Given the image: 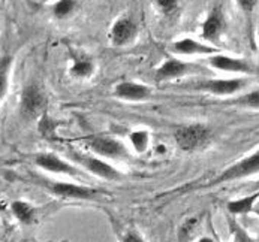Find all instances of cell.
<instances>
[{
    "mask_svg": "<svg viewBox=\"0 0 259 242\" xmlns=\"http://www.w3.org/2000/svg\"><path fill=\"white\" fill-rule=\"evenodd\" d=\"M238 104L246 105V106H252V108H259V90H255L243 98L238 99Z\"/></svg>",
    "mask_w": 259,
    "mask_h": 242,
    "instance_id": "603a6c76",
    "label": "cell"
},
{
    "mask_svg": "<svg viewBox=\"0 0 259 242\" xmlns=\"http://www.w3.org/2000/svg\"><path fill=\"white\" fill-rule=\"evenodd\" d=\"M174 51L179 53V54H213V53H219L214 46H210V45H205V43H201L195 39H190V37H186L182 40H177L174 43Z\"/></svg>",
    "mask_w": 259,
    "mask_h": 242,
    "instance_id": "7c38bea8",
    "label": "cell"
},
{
    "mask_svg": "<svg viewBox=\"0 0 259 242\" xmlns=\"http://www.w3.org/2000/svg\"><path fill=\"white\" fill-rule=\"evenodd\" d=\"M156 5L163 12H171L172 9L177 8V2L176 0H159V2H156Z\"/></svg>",
    "mask_w": 259,
    "mask_h": 242,
    "instance_id": "cb8c5ba5",
    "label": "cell"
},
{
    "mask_svg": "<svg viewBox=\"0 0 259 242\" xmlns=\"http://www.w3.org/2000/svg\"><path fill=\"white\" fill-rule=\"evenodd\" d=\"M198 242H216L214 239H211V238H208V236H204V238H201Z\"/></svg>",
    "mask_w": 259,
    "mask_h": 242,
    "instance_id": "4316f807",
    "label": "cell"
},
{
    "mask_svg": "<svg viewBox=\"0 0 259 242\" xmlns=\"http://www.w3.org/2000/svg\"><path fill=\"white\" fill-rule=\"evenodd\" d=\"M21 105H23V111L26 114H29L32 117H36V115L44 112L47 101H45V96L39 91V88H36V87H27L23 91Z\"/></svg>",
    "mask_w": 259,
    "mask_h": 242,
    "instance_id": "9c48e42d",
    "label": "cell"
},
{
    "mask_svg": "<svg viewBox=\"0 0 259 242\" xmlns=\"http://www.w3.org/2000/svg\"><path fill=\"white\" fill-rule=\"evenodd\" d=\"M208 62L213 68L225 70V72H235V73H253V72H256L250 63H247L244 60L232 59L228 56H222V54L211 56Z\"/></svg>",
    "mask_w": 259,
    "mask_h": 242,
    "instance_id": "8992f818",
    "label": "cell"
},
{
    "mask_svg": "<svg viewBox=\"0 0 259 242\" xmlns=\"http://www.w3.org/2000/svg\"><path fill=\"white\" fill-rule=\"evenodd\" d=\"M56 127H57V123L53 118H50L47 114H44L40 121H39V132H40V135L44 138H54L56 136Z\"/></svg>",
    "mask_w": 259,
    "mask_h": 242,
    "instance_id": "ac0fdd59",
    "label": "cell"
},
{
    "mask_svg": "<svg viewBox=\"0 0 259 242\" xmlns=\"http://www.w3.org/2000/svg\"><path fill=\"white\" fill-rule=\"evenodd\" d=\"M11 209L14 212V215L17 217V220H20L21 223L24 224H32L36 218V212L32 205H29L27 202H23V201H15L12 202Z\"/></svg>",
    "mask_w": 259,
    "mask_h": 242,
    "instance_id": "2e32d148",
    "label": "cell"
},
{
    "mask_svg": "<svg viewBox=\"0 0 259 242\" xmlns=\"http://www.w3.org/2000/svg\"><path fill=\"white\" fill-rule=\"evenodd\" d=\"M246 85V79H207L202 81L196 85L198 90L208 91L211 94L218 96H226V94H234L240 91Z\"/></svg>",
    "mask_w": 259,
    "mask_h": 242,
    "instance_id": "277c9868",
    "label": "cell"
},
{
    "mask_svg": "<svg viewBox=\"0 0 259 242\" xmlns=\"http://www.w3.org/2000/svg\"><path fill=\"white\" fill-rule=\"evenodd\" d=\"M75 159L93 175L96 176H101L104 179H108V181H115L120 178V173L117 172L115 168H112L111 165L96 159V157H89V156H75Z\"/></svg>",
    "mask_w": 259,
    "mask_h": 242,
    "instance_id": "5b68a950",
    "label": "cell"
},
{
    "mask_svg": "<svg viewBox=\"0 0 259 242\" xmlns=\"http://www.w3.org/2000/svg\"><path fill=\"white\" fill-rule=\"evenodd\" d=\"M89 148L95 151L96 154L108 157V159L127 157V150L124 148V145L108 136H96V138L89 139Z\"/></svg>",
    "mask_w": 259,
    "mask_h": 242,
    "instance_id": "3957f363",
    "label": "cell"
},
{
    "mask_svg": "<svg viewBox=\"0 0 259 242\" xmlns=\"http://www.w3.org/2000/svg\"><path fill=\"white\" fill-rule=\"evenodd\" d=\"M12 59L9 56L0 59V99L3 98V94L6 93V87H8V73L11 68Z\"/></svg>",
    "mask_w": 259,
    "mask_h": 242,
    "instance_id": "d6986e66",
    "label": "cell"
},
{
    "mask_svg": "<svg viewBox=\"0 0 259 242\" xmlns=\"http://www.w3.org/2000/svg\"><path fill=\"white\" fill-rule=\"evenodd\" d=\"M259 199V191L253 193V195H249V196H244L241 199H237V201H231L228 204V211L231 214H249L252 211H255V205Z\"/></svg>",
    "mask_w": 259,
    "mask_h": 242,
    "instance_id": "9a60e30c",
    "label": "cell"
},
{
    "mask_svg": "<svg viewBox=\"0 0 259 242\" xmlns=\"http://www.w3.org/2000/svg\"><path fill=\"white\" fill-rule=\"evenodd\" d=\"M189 70V63H185L182 60L177 59H169L166 60L159 69L156 70V76L159 79H172V78H179L187 73Z\"/></svg>",
    "mask_w": 259,
    "mask_h": 242,
    "instance_id": "4fadbf2b",
    "label": "cell"
},
{
    "mask_svg": "<svg viewBox=\"0 0 259 242\" xmlns=\"http://www.w3.org/2000/svg\"><path fill=\"white\" fill-rule=\"evenodd\" d=\"M75 8V2H71V0H62V2H57L54 5V14L56 17L59 18H63L66 15H69L72 12V9Z\"/></svg>",
    "mask_w": 259,
    "mask_h": 242,
    "instance_id": "44dd1931",
    "label": "cell"
},
{
    "mask_svg": "<svg viewBox=\"0 0 259 242\" xmlns=\"http://www.w3.org/2000/svg\"><path fill=\"white\" fill-rule=\"evenodd\" d=\"M174 138L183 151H192L201 147L208 138V129L204 124H187L176 130Z\"/></svg>",
    "mask_w": 259,
    "mask_h": 242,
    "instance_id": "7a4b0ae2",
    "label": "cell"
},
{
    "mask_svg": "<svg viewBox=\"0 0 259 242\" xmlns=\"http://www.w3.org/2000/svg\"><path fill=\"white\" fill-rule=\"evenodd\" d=\"M223 30V17L219 9H214L202 26V36L208 40H216Z\"/></svg>",
    "mask_w": 259,
    "mask_h": 242,
    "instance_id": "5bb4252c",
    "label": "cell"
},
{
    "mask_svg": "<svg viewBox=\"0 0 259 242\" xmlns=\"http://www.w3.org/2000/svg\"><path fill=\"white\" fill-rule=\"evenodd\" d=\"M36 163L42 168L47 169L50 172L56 173H68V175H79V169H76L75 166L63 162L62 159H59L54 154H40L36 157Z\"/></svg>",
    "mask_w": 259,
    "mask_h": 242,
    "instance_id": "30bf717a",
    "label": "cell"
},
{
    "mask_svg": "<svg viewBox=\"0 0 259 242\" xmlns=\"http://www.w3.org/2000/svg\"><path fill=\"white\" fill-rule=\"evenodd\" d=\"M255 211H256V212L259 214V204H258V205H255Z\"/></svg>",
    "mask_w": 259,
    "mask_h": 242,
    "instance_id": "83f0119b",
    "label": "cell"
},
{
    "mask_svg": "<svg viewBox=\"0 0 259 242\" xmlns=\"http://www.w3.org/2000/svg\"><path fill=\"white\" fill-rule=\"evenodd\" d=\"M240 5H241V8L243 9H247V11H250V9H253L255 8V5H256V2L253 0V2H250V0H241V2H238Z\"/></svg>",
    "mask_w": 259,
    "mask_h": 242,
    "instance_id": "484cf974",
    "label": "cell"
},
{
    "mask_svg": "<svg viewBox=\"0 0 259 242\" xmlns=\"http://www.w3.org/2000/svg\"><path fill=\"white\" fill-rule=\"evenodd\" d=\"M231 229H232V232H234L235 242H259V239H253V238H250V236L247 235V232H246L243 227H240L235 221H232V223H231Z\"/></svg>",
    "mask_w": 259,
    "mask_h": 242,
    "instance_id": "7402d4cb",
    "label": "cell"
},
{
    "mask_svg": "<svg viewBox=\"0 0 259 242\" xmlns=\"http://www.w3.org/2000/svg\"><path fill=\"white\" fill-rule=\"evenodd\" d=\"M135 24L129 18H120L112 26L111 39L115 45H124L135 37Z\"/></svg>",
    "mask_w": 259,
    "mask_h": 242,
    "instance_id": "8fae6325",
    "label": "cell"
},
{
    "mask_svg": "<svg viewBox=\"0 0 259 242\" xmlns=\"http://www.w3.org/2000/svg\"><path fill=\"white\" fill-rule=\"evenodd\" d=\"M93 70H95L93 63L89 59H79L75 62V65L71 69V73L74 76H78V78H87L93 73Z\"/></svg>",
    "mask_w": 259,
    "mask_h": 242,
    "instance_id": "e0dca14e",
    "label": "cell"
},
{
    "mask_svg": "<svg viewBox=\"0 0 259 242\" xmlns=\"http://www.w3.org/2000/svg\"><path fill=\"white\" fill-rule=\"evenodd\" d=\"M51 191L57 196L69 198V199H93L95 196H98V191L93 188L69 184V182H56L51 185Z\"/></svg>",
    "mask_w": 259,
    "mask_h": 242,
    "instance_id": "52a82bcc",
    "label": "cell"
},
{
    "mask_svg": "<svg viewBox=\"0 0 259 242\" xmlns=\"http://www.w3.org/2000/svg\"><path fill=\"white\" fill-rule=\"evenodd\" d=\"M259 172V151L253 153L252 156L240 160L238 163L232 165L231 168H228L226 171H223L218 178H214L213 181L208 182V187L213 185H219L223 182H229L238 178H244V176H250L253 173Z\"/></svg>",
    "mask_w": 259,
    "mask_h": 242,
    "instance_id": "6da1fadb",
    "label": "cell"
},
{
    "mask_svg": "<svg viewBox=\"0 0 259 242\" xmlns=\"http://www.w3.org/2000/svg\"><path fill=\"white\" fill-rule=\"evenodd\" d=\"M114 94L120 99H126V101H146L150 96V88L147 85L138 84V82H131V81H124L115 85Z\"/></svg>",
    "mask_w": 259,
    "mask_h": 242,
    "instance_id": "ba28073f",
    "label": "cell"
},
{
    "mask_svg": "<svg viewBox=\"0 0 259 242\" xmlns=\"http://www.w3.org/2000/svg\"><path fill=\"white\" fill-rule=\"evenodd\" d=\"M131 142L138 153H144L148 147V133L144 130L134 132L131 133Z\"/></svg>",
    "mask_w": 259,
    "mask_h": 242,
    "instance_id": "ffe728a7",
    "label": "cell"
},
{
    "mask_svg": "<svg viewBox=\"0 0 259 242\" xmlns=\"http://www.w3.org/2000/svg\"><path fill=\"white\" fill-rule=\"evenodd\" d=\"M256 187H258V188H259V181H258V182H256Z\"/></svg>",
    "mask_w": 259,
    "mask_h": 242,
    "instance_id": "f1b7e54d",
    "label": "cell"
},
{
    "mask_svg": "<svg viewBox=\"0 0 259 242\" xmlns=\"http://www.w3.org/2000/svg\"><path fill=\"white\" fill-rule=\"evenodd\" d=\"M123 242H146V241H144V238H143L138 232L131 230V232H127V233L123 236Z\"/></svg>",
    "mask_w": 259,
    "mask_h": 242,
    "instance_id": "d4e9b609",
    "label": "cell"
}]
</instances>
